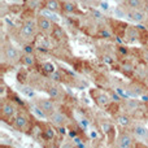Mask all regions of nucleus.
Masks as SVG:
<instances>
[{"mask_svg":"<svg viewBox=\"0 0 148 148\" xmlns=\"http://www.w3.org/2000/svg\"><path fill=\"white\" fill-rule=\"evenodd\" d=\"M142 59H143L144 64L148 65V47H146V48L142 49Z\"/></svg>","mask_w":148,"mask_h":148,"instance_id":"obj_25","label":"nucleus"},{"mask_svg":"<svg viewBox=\"0 0 148 148\" xmlns=\"http://www.w3.org/2000/svg\"><path fill=\"white\" fill-rule=\"evenodd\" d=\"M114 1H117V3H121V4H122V3H123V0H114Z\"/></svg>","mask_w":148,"mask_h":148,"instance_id":"obj_29","label":"nucleus"},{"mask_svg":"<svg viewBox=\"0 0 148 148\" xmlns=\"http://www.w3.org/2000/svg\"><path fill=\"white\" fill-rule=\"evenodd\" d=\"M56 100H53L52 97H40V99L36 100V108L38 110H40L46 117H48L51 113H53L55 110L57 109L56 108Z\"/></svg>","mask_w":148,"mask_h":148,"instance_id":"obj_6","label":"nucleus"},{"mask_svg":"<svg viewBox=\"0 0 148 148\" xmlns=\"http://www.w3.org/2000/svg\"><path fill=\"white\" fill-rule=\"evenodd\" d=\"M40 68H42V70H43V73H46L47 75H51L52 73L56 70V66H55L52 62H49V61H46V62H42V65H40Z\"/></svg>","mask_w":148,"mask_h":148,"instance_id":"obj_22","label":"nucleus"},{"mask_svg":"<svg viewBox=\"0 0 148 148\" xmlns=\"http://www.w3.org/2000/svg\"><path fill=\"white\" fill-rule=\"evenodd\" d=\"M144 79H146V82L148 83V73H147V75H146V78H144Z\"/></svg>","mask_w":148,"mask_h":148,"instance_id":"obj_30","label":"nucleus"},{"mask_svg":"<svg viewBox=\"0 0 148 148\" xmlns=\"http://www.w3.org/2000/svg\"><path fill=\"white\" fill-rule=\"evenodd\" d=\"M43 5L47 10L53 13H60L62 10V4L60 3V0H46Z\"/></svg>","mask_w":148,"mask_h":148,"instance_id":"obj_18","label":"nucleus"},{"mask_svg":"<svg viewBox=\"0 0 148 148\" xmlns=\"http://www.w3.org/2000/svg\"><path fill=\"white\" fill-rule=\"evenodd\" d=\"M46 91L49 95V97H52L53 100H61L64 97V90L61 88L60 84H57V82L49 83L48 86H46Z\"/></svg>","mask_w":148,"mask_h":148,"instance_id":"obj_14","label":"nucleus"},{"mask_svg":"<svg viewBox=\"0 0 148 148\" xmlns=\"http://www.w3.org/2000/svg\"><path fill=\"white\" fill-rule=\"evenodd\" d=\"M42 136H44L47 140H53V139L56 138V131L52 127V123L43 126V135Z\"/></svg>","mask_w":148,"mask_h":148,"instance_id":"obj_20","label":"nucleus"},{"mask_svg":"<svg viewBox=\"0 0 148 148\" xmlns=\"http://www.w3.org/2000/svg\"><path fill=\"white\" fill-rule=\"evenodd\" d=\"M79 3H83V4H90L91 3V0H78Z\"/></svg>","mask_w":148,"mask_h":148,"instance_id":"obj_26","label":"nucleus"},{"mask_svg":"<svg viewBox=\"0 0 148 148\" xmlns=\"http://www.w3.org/2000/svg\"><path fill=\"white\" fill-rule=\"evenodd\" d=\"M1 52H3V59H4V61H7L9 65H14L21 61V56H22V55H21V52L18 51L10 42H4V43H3Z\"/></svg>","mask_w":148,"mask_h":148,"instance_id":"obj_2","label":"nucleus"},{"mask_svg":"<svg viewBox=\"0 0 148 148\" xmlns=\"http://www.w3.org/2000/svg\"><path fill=\"white\" fill-rule=\"evenodd\" d=\"M49 79H51L52 82H57V83H59V82H62V81H64L62 72H61V70H59V69H56L53 73L51 74V75H49Z\"/></svg>","mask_w":148,"mask_h":148,"instance_id":"obj_23","label":"nucleus"},{"mask_svg":"<svg viewBox=\"0 0 148 148\" xmlns=\"http://www.w3.org/2000/svg\"><path fill=\"white\" fill-rule=\"evenodd\" d=\"M134 143H135V138H134L133 133L121 129V131L116 138V146L120 148H131L134 147Z\"/></svg>","mask_w":148,"mask_h":148,"instance_id":"obj_7","label":"nucleus"},{"mask_svg":"<svg viewBox=\"0 0 148 148\" xmlns=\"http://www.w3.org/2000/svg\"><path fill=\"white\" fill-rule=\"evenodd\" d=\"M51 39L55 42V43H57V44H66L68 43V35H66V33H65V30L61 27L60 25H57V23H55L53 25V30H52V33H51Z\"/></svg>","mask_w":148,"mask_h":148,"instance_id":"obj_10","label":"nucleus"},{"mask_svg":"<svg viewBox=\"0 0 148 148\" xmlns=\"http://www.w3.org/2000/svg\"><path fill=\"white\" fill-rule=\"evenodd\" d=\"M18 107L12 101V100H3L0 105V117L5 122H12L13 118L17 116Z\"/></svg>","mask_w":148,"mask_h":148,"instance_id":"obj_3","label":"nucleus"},{"mask_svg":"<svg viewBox=\"0 0 148 148\" xmlns=\"http://www.w3.org/2000/svg\"><path fill=\"white\" fill-rule=\"evenodd\" d=\"M144 23H146V29L148 30V17H147V20H146V22H144Z\"/></svg>","mask_w":148,"mask_h":148,"instance_id":"obj_27","label":"nucleus"},{"mask_svg":"<svg viewBox=\"0 0 148 148\" xmlns=\"http://www.w3.org/2000/svg\"><path fill=\"white\" fill-rule=\"evenodd\" d=\"M12 126L17 131H21V133H27V131H30L31 127H33V122H31V118L29 117L27 113L18 112L17 116L13 118Z\"/></svg>","mask_w":148,"mask_h":148,"instance_id":"obj_4","label":"nucleus"},{"mask_svg":"<svg viewBox=\"0 0 148 148\" xmlns=\"http://www.w3.org/2000/svg\"><path fill=\"white\" fill-rule=\"evenodd\" d=\"M131 133L136 140L144 142V143L148 142V129L142 123H134L131 126Z\"/></svg>","mask_w":148,"mask_h":148,"instance_id":"obj_12","label":"nucleus"},{"mask_svg":"<svg viewBox=\"0 0 148 148\" xmlns=\"http://www.w3.org/2000/svg\"><path fill=\"white\" fill-rule=\"evenodd\" d=\"M26 4H27V7L30 9H36V8H39L42 5V3H40V0H27Z\"/></svg>","mask_w":148,"mask_h":148,"instance_id":"obj_24","label":"nucleus"},{"mask_svg":"<svg viewBox=\"0 0 148 148\" xmlns=\"http://www.w3.org/2000/svg\"><path fill=\"white\" fill-rule=\"evenodd\" d=\"M126 16L134 23H144L148 17V13L146 9H130L126 10Z\"/></svg>","mask_w":148,"mask_h":148,"instance_id":"obj_11","label":"nucleus"},{"mask_svg":"<svg viewBox=\"0 0 148 148\" xmlns=\"http://www.w3.org/2000/svg\"><path fill=\"white\" fill-rule=\"evenodd\" d=\"M146 46H147V47H148V42H147V43H146Z\"/></svg>","mask_w":148,"mask_h":148,"instance_id":"obj_31","label":"nucleus"},{"mask_svg":"<svg viewBox=\"0 0 148 148\" xmlns=\"http://www.w3.org/2000/svg\"><path fill=\"white\" fill-rule=\"evenodd\" d=\"M90 96L94 99L95 104H96L99 108H101V109H105V108L112 103V99H110L109 95H108L107 92L99 90V88L90 90Z\"/></svg>","mask_w":148,"mask_h":148,"instance_id":"obj_5","label":"nucleus"},{"mask_svg":"<svg viewBox=\"0 0 148 148\" xmlns=\"http://www.w3.org/2000/svg\"><path fill=\"white\" fill-rule=\"evenodd\" d=\"M62 12L65 13H77L78 12V8H77V5L74 4L73 1H70V0H65V1H62Z\"/></svg>","mask_w":148,"mask_h":148,"instance_id":"obj_21","label":"nucleus"},{"mask_svg":"<svg viewBox=\"0 0 148 148\" xmlns=\"http://www.w3.org/2000/svg\"><path fill=\"white\" fill-rule=\"evenodd\" d=\"M39 29L38 23H36V18L34 20L33 17H27L26 20L22 21L20 29H18V36H20V42L22 43H31L34 38L36 36Z\"/></svg>","mask_w":148,"mask_h":148,"instance_id":"obj_1","label":"nucleus"},{"mask_svg":"<svg viewBox=\"0 0 148 148\" xmlns=\"http://www.w3.org/2000/svg\"><path fill=\"white\" fill-rule=\"evenodd\" d=\"M140 107V101L136 99H126L125 100V109L129 112H136L139 110Z\"/></svg>","mask_w":148,"mask_h":148,"instance_id":"obj_19","label":"nucleus"},{"mask_svg":"<svg viewBox=\"0 0 148 148\" xmlns=\"http://www.w3.org/2000/svg\"><path fill=\"white\" fill-rule=\"evenodd\" d=\"M36 23H38L39 33L43 34V35H47V36L51 35L55 23L52 22L48 17H46V16H43V14L38 16V17H36Z\"/></svg>","mask_w":148,"mask_h":148,"instance_id":"obj_8","label":"nucleus"},{"mask_svg":"<svg viewBox=\"0 0 148 148\" xmlns=\"http://www.w3.org/2000/svg\"><path fill=\"white\" fill-rule=\"evenodd\" d=\"M20 62L26 68H33V66H35V64H36V57L34 56L33 52H25V53H22V56H21Z\"/></svg>","mask_w":148,"mask_h":148,"instance_id":"obj_17","label":"nucleus"},{"mask_svg":"<svg viewBox=\"0 0 148 148\" xmlns=\"http://www.w3.org/2000/svg\"><path fill=\"white\" fill-rule=\"evenodd\" d=\"M110 23H112V31L116 34L117 36H120V38H122V36H125L126 34V30H127L129 26L125 25L123 22H120V21H110Z\"/></svg>","mask_w":148,"mask_h":148,"instance_id":"obj_16","label":"nucleus"},{"mask_svg":"<svg viewBox=\"0 0 148 148\" xmlns=\"http://www.w3.org/2000/svg\"><path fill=\"white\" fill-rule=\"evenodd\" d=\"M114 121H116V125L118 127H121L122 130H129L131 129V126L134 125V121L127 113H118L117 116L114 117Z\"/></svg>","mask_w":148,"mask_h":148,"instance_id":"obj_13","label":"nucleus"},{"mask_svg":"<svg viewBox=\"0 0 148 148\" xmlns=\"http://www.w3.org/2000/svg\"><path fill=\"white\" fill-rule=\"evenodd\" d=\"M47 118H48L49 123H52V125L56 126V127H64V126L68 123L66 114H65V112H62V110H60V109H56Z\"/></svg>","mask_w":148,"mask_h":148,"instance_id":"obj_9","label":"nucleus"},{"mask_svg":"<svg viewBox=\"0 0 148 148\" xmlns=\"http://www.w3.org/2000/svg\"><path fill=\"white\" fill-rule=\"evenodd\" d=\"M147 1L146 0H123L122 7L125 10L130 9H144Z\"/></svg>","mask_w":148,"mask_h":148,"instance_id":"obj_15","label":"nucleus"},{"mask_svg":"<svg viewBox=\"0 0 148 148\" xmlns=\"http://www.w3.org/2000/svg\"><path fill=\"white\" fill-rule=\"evenodd\" d=\"M144 9H146V12L148 13V1H147V4H146V8H144Z\"/></svg>","mask_w":148,"mask_h":148,"instance_id":"obj_28","label":"nucleus"}]
</instances>
